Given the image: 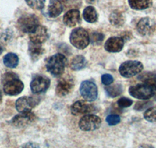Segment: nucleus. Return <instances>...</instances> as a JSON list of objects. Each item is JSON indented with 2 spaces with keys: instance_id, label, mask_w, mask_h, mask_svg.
Here are the masks:
<instances>
[{
  "instance_id": "nucleus-26",
  "label": "nucleus",
  "mask_w": 156,
  "mask_h": 148,
  "mask_svg": "<svg viewBox=\"0 0 156 148\" xmlns=\"http://www.w3.org/2000/svg\"><path fill=\"white\" fill-rule=\"evenodd\" d=\"M105 92L108 96L111 97H115L120 95L122 92V86L120 84H115L112 86H107L105 88Z\"/></svg>"
},
{
  "instance_id": "nucleus-9",
  "label": "nucleus",
  "mask_w": 156,
  "mask_h": 148,
  "mask_svg": "<svg viewBox=\"0 0 156 148\" xmlns=\"http://www.w3.org/2000/svg\"><path fill=\"white\" fill-rule=\"evenodd\" d=\"M39 100L34 97H22L17 99L16 108L20 113L30 111L32 108L38 104Z\"/></svg>"
},
{
  "instance_id": "nucleus-11",
  "label": "nucleus",
  "mask_w": 156,
  "mask_h": 148,
  "mask_svg": "<svg viewBox=\"0 0 156 148\" xmlns=\"http://www.w3.org/2000/svg\"><path fill=\"white\" fill-rule=\"evenodd\" d=\"M36 116L31 111L27 112H20V114L16 115L12 118V123L16 127L22 128V127L27 126L35 121Z\"/></svg>"
},
{
  "instance_id": "nucleus-34",
  "label": "nucleus",
  "mask_w": 156,
  "mask_h": 148,
  "mask_svg": "<svg viewBox=\"0 0 156 148\" xmlns=\"http://www.w3.org/2000/svg\"><path fill=\"white\" fill-rule=\"evenodd\" d=\"M86 2H87V3H90V4H94L96 2H97L98 0H85Z\"/></svg>"
},
{
  "instance_id": "nucleus-23",
  "label": "nucleus",
  "mask_w": 156,
  "mask_h": 148,
  "mask_svg": "<svg viewBox=\"0 0 156 148\" xmlns=\"http://www.w3.org/2000/svg\"><path fill=\"white\" fill-rule=\"evenodd\" d=\"M142 81L148 85L149 86H151V88L156 92V74L153 73V72H146V73L141 75L140 78Z\"/></svg>"
},
{
  "instance_id": "nucleus-5",
  "label": "nucleus",
  "mask_w": 156,
  "mask_h": 148,
  "mask_svg": "<svg viewBox=\"0 0 156 148\" xmlns=\"http://www.w3.org/2000/svg\"><path fill=\"white\" fill-rule=\"evenodd\" d=\"M129 93L132 97L140 100H147L153 97L155 93L154 90L146 83H140L135 86H130L129 88Z\"/></svg>"
},
{
  "instance_id": "nucleus-21",
  "label": "nucleus",
  "mask_w": 156,
  "mask_h": 148,
  "mask_svg": "<svg viewBox=\"0 0 156 148\" xmlns=\"http://www.w3.org/2000/svg\"><path fill=\"white\" fill-rule=\"evenodd\" d=\"M83 16L84 19L88 23H95L98 20V13L92 6H87L83 10Z\"/></svg>"
},
{
  "instance_id": "nucleus-14",
  "label": "nucleus",
  "mask_w": 156,
  "mask_h": 148,
  "mask_svg": "<svg viewBox=\"0 0 156 148\" xmlns=\"http://www.w3.org/2000/svg\"><path fill=\"white\" fill-rule=\"evenodd\" d=\"M94 111V106L84 100H78L71 106V113L73 115H80L87 114Z\"/></svg>"
},
{
  "instance_id": "nucleus-10",
  "label": "nucleus",
  "mask_w": 156,
  "mask_h": 148,
  "mask_svg": "<svg viewBox=\"0 0 156 148\" xmlns=\"http://www.w3.org/2000/svg\"><path fill=\"white\" fill-rule=\"evenodd\" d=\"M50 86V79L44 76H36L30 83V90L33 93L45 92Z\"/></svg>"
},
{
  "instance_id": "nucleus-35",
  "label": "nucleus",
  "mask_w": 156,
  "mask_h": 148,
  "mask_svg": "<svg viewBox=\"0 0 156 148\" xmlns=\"http://www.w3.org/2000/svg\"><path fill=\"white\" fill-rule=\"evenodd\" d=\"M2 51H3V48H2V44H0V55L2 54Z\"/></svg>"
},
{
  "instance_id": "nucleus-28",
  "label": "nucleus",
  "mask_w": 156,
  "mask_h": 148,
  "mask_svg": "<svg viewBox=\"0 0 156 148\" xmlns=\"http://www.w3.org/2000/svg\"><path fill=\"white\" fill-rule=\"evenodd\" d=\"M27 5L34 9H41L44 8L45 0H25Z\"/></svg>"
},
{
  "instance_id": "nucleus-29",
  "label": "nucleus",
  "mask_w": 156,
  "mask_h": 148,
  "mask_svg": "<svg viewBox=\"0 0 156 148\" xmlns=\"http://www.w3.org/2000/svg\"><path fill=\"white\" fill-rule=\"evenodd\" d=\"M90 40L91 42L94 44H99L100 43L102 42L103 39H104V35L101 33L98 32H94V33L90 35Z\"/></svg>"
},
{
  "instance_id": "nucleus-25",
  "label": "nucleus",
  "mask_w": 156,
  "mask_h": 148,
  "mask_svg": "<svg viewBox=\"0 0 156 148\" xmlns=\"http://www.w3.org/2000/svg\"><path fill=\"white\" fill-rule=\"evenodd\" d=\"M109 21L111 22V23L113 26L119 27V26H122L124 23V18H123V16L121 14V12H119L118 11H115L110 16Z\"/></svg>"
},
{
  "instance_id": "nucleus-7",
  "label": "nucleus",
  "mask_w": 156,
  "mask_h": 148,
  "mask_svg": "<svg viewBox=\"0 0 156 148\" xmlns=\"http://www.w3.org/2000/svg\"><path fill=\"white\" fill-rule=\"evenodd\" d=\"M101 120L95 115H86L80 118L79 127L83 131L96 130L101 126Z\"/></svg>"
},
{
  "instance_id": "nucleus-17",
  "label": "nucleus",
  "mask_w": 156,
  "mask_h": 148,
  "mask_svg": "<svg viewBox=\"0 0 156 148\" xmlns=\"http://www.w3.org/2000/svg\"><path fill=\"white\" fill-rule=\"evenodd\" d=\"M73 89V83L72 80L63 79L58 82L55 89V93L58 97H64L70 93Z\"/></svg>"
},
{
  "instance_id": "nucleus-30",
  "label": "nucleus",
  "mask_w": 156,
  "mask_h": 148,
  "mask_svg": "<svg viewBox=\"0 0 156 148\" xmlns=\"http://www.w3.org/2000/svg\"><path fill=\"white\" fill-rule=\"evenodd\" d=\"M106 122L109 125H115L120 122V117L115 114L109 115L107 116Z\"/></svg>"
},
{
  "instance_id": "nucleus-37",
  "label": "nucleus",
  "mask_w": 156,
  "mask_h": 148,
  "mask_svg": "<svg viewBox=\"0 0 156 148\" xmlns=\"http://www.w3.org/2000/svg\"><path fill=\"white\" fill-rule=\"evenodd\" d=\"M58 1H62V2H66L67 0H58Z\"/></svg>"
},
{
  "instance_id": "nucleus-19",
  "label": "nucleus",
  "mask_w": 156,
  "mask_h": 148,
  "mask_svg": "<svg viewBox=\"0 0 156 148\" xmlns=\"http://www.w3.org/2000/svg\"><path fill=\"white\" fill-rule=\"evenodd\" d=\"M63 10V7L60 1L58 0H50L48 7V16L51 18H55L61 14Z\"/></svg>"
},
{
  "instance_id": "nucleus-12",
  "label": "nucleus",
  "mask_w": 156,
  "mask_h": 148,
  "mask_svg": "<svg viewBox=\"0 0 156 148\" xmlns=\"http://www.w3.org/2000/svg\"><path fill=\"white\" fill-rule=\"evenodd\" d=\"M29 37L31 42L41 44L48 39V30L44 26L38 25L33 31L29 33Z\"/></svg>"
},
{
  "instance_id": "nucleus-38",
  "label": "nucleus",
  "mask_w": 156,
  "mask_h": 148,
  "mask_svg": "<svg viewBox=\"0 0 156 148\" xmlns=\"http://www.w3.org/2000/svg\"><path fill=\"white\" fill-rule=\"evenodd\" d=\"M155 100H156V97H155Z\"/></svg>"
},
{
  "instance_id": "nucleus-24",
  "label": "nucleus",
  "mask_w": 156,
  "mask_h": 148,
  "mask_svg": "<svg viewBox=\"0 0 156 148\" xmlns=\"http://www.w3.org/2000/svg\"><path fill=\"white\" fill-rule=\"evenodd\" d=\"M86 65V59L83 55H76L71 62V69L73 70H80Z\"/></svg>"
},
{
  "instance_id": "nucleus-6",
  "label": "nucleus",
  "mask_w": 156,
  "mask_h": 148,
  "mask_svg": "<svg viewBox=\"0 0 156 148\" xmlns=\"http://www.w3.org/2000/svg\"><path fill=\"white\" fill-rule=\"evenodd\" d=\"M19 29L24 33H30L39 25L38 18L33 14H26L19 18L17 21Z\"/></svg>"
},
{
  "instance_id": "nucleus-2",
  "label": "nucleus",
  "mask_w": 156,
  "mask_h": 148,
  "mask_svg": "<svg viewBox=\"0 0 156 148\" xmlns=\"http://www.w3.org/2000/svg\"><path fill=\"white\" fill-rule=\"evenodd\" d=\"M67 60L61 53H57L47 60V70L54 76H61L66 66Z\"/></svg>"
},
{
  "instance_id": "nucleus-8",
  "label": "nucleus",
  "mask_w": 156,
  "mask_h": 148,
  "mask_svg": "<svg viewBox=\"0 0 156 148\" xmlns=\"http://www.w3.org/2000/svg\"><path fill=\"white\" fill-rule=\"evenodd\" d=\"M80 92L82 97L87 101H94L98 97V87L94 83L89 80L82 82L80 86Z\"/></svg>"
},
{
  "instance_id": "nucleus-33",
  "label": "nucleus",
  "mask_w": 156,
  "mask_h": 148,
  "mask_svg": "<svg viewBox=\"0 0 156 148\" xmlns=\"http://www.w3.org/2000/svg\"><path fill=\"white\" fill-rule=\"evenodd\" d=\"M149 104H150V103H147V102H138V103H137V104H136L135 109H136V110H139V111H140V110H143V109H144V108H145L146 107H147Z\"/></svg>"
},
{
  "instance_id": "nucleus-32",
  "label": "nucleus",
  "mask_w": 156,
  "mask_h": 148,
  "mask_svg": "<svg viewBox=\"0 0 156 148\" xmlns=\"http://www.w3.org/2000/svg\"><path fill=\"white\" fill-rule=\"evenodd\" d=\"M101 82L104 85H110L113 82V77L110 74H104L101 76Z\"/></svg>"
},
{
  "instance_id": "nucleus-31",
  "label": "nucleus",
  "mask_w": 156,
  "mask_h": 148,
  "mask_svg": "<svg viewBox=\"0 0 156 148\" xmlns=\"http://www.w3.org/2000/svg\"><path fill=\"white\" fill-rule=\"evenodd\" d=\"M133 104V100L127 97H122L117 101V104L120 107H128Z\"/></svg>"
},
{
  "instance_id": "nucleus-22",
  "label": "nucleus",
  "mask_w": 156,
  "mask_h": 148,
  "mask_svg": "<svg viewBox=\"0 0 156 148\" xmlns=\"http://www.w3.org/2000/svg\"><path fill=\"white\" fill-rule=\"evenodd\" d=\"M3 63L8 68H15L19 63V58L14 53H8L4 56Z\"/></svg>"
},
{
  "instance_id": "nucleus-36",
  "label": "nucleus",
  "mask_w": 156,
  "mask_h": 148,
  "mask_svg": "<svg viewBox=\"0 0 156 148\" xmlns=\"http://www.w3.org/2000/svg\"><path fill=\"white\" fill-rule=\"evenodd\" d=\"M2 92H1V90H0V102H1V100H2Z\"/></svg>"
},
{
  "instance_id": "nucleus-3",
  "label": "nucleus",
  "mask_w": 156,
  "mask_h": 148,
  "mask_svg": "<svg viewBox=\"0 0 156 148\" xmlns=\"http://www.w3.org/2000/svg\"><path fill=\"white\" fill-rule=\"evenodd\" d=\"M70 43L78 49H83L90 43V37L86 30L78 27L73 30L69 37Z\"/></svg>"
},
{
  "instance_id": "nucleus-18",
  "label": "nucleus",
  "mask_w": 156,
  "mask_h": 148,
  "mask_svg": "<svg viewBox=\"0 0 156 148\" xmlns=\"http://www.w3.org/2000/svg\"><path fill=\"white\" fill-rule=\"evenodd\" d=\"M44 50L41 44L33 43L30 41L28 46V53L33 61H37L44 54Z\"/></svg>"
},
{
  "instance_id": "nucleus-4",
  "label": "nucleus",
  "mask_w": 156,
  "mask_h": 148,
  "mask_svg": "<svg viewBox=\"0 0 156 148\" xmlns=\"http://www.w3.org/2000/svg\"><path fill=\"white\" fill-rule=\"evenodd\" d=\"M144 69L143 64L136 60H128L120 65L119 73L123 77L129 78L140 73Z\"/></svg>"
},
{
  "instance_id": "nucleus-16",
  "label": "nucleus",
  "mask_w": 156,
  "mask_h": 148,
  "mask_svg": "<svg viewBox=\"0 0 156 148\" xmlns=\"http://www.w3.org/2000/svg\"><path fill=\"white\" fill-rule=\"evenodd\" d=\"M80 22V11L77 9L69 10L63 16V23L69 27H73Z\"/></svg>"
},
{
  "instance_id": "nucleus-27",
  "label": "nucleus",
  "mask_w": 156,
  "mask_h": 148,
  "mask_svg": "<svg viewBox=\"0 0 156 148\" xmlns=\"http://www.w3.org/2000/svg\"><path fill=\"white\" fill-rule=\"evenodd\" d=\"M144 117L147 121L151 122H156V106L149 107L144 113Z\"/></svg>"
},
{
  "instance_id": "nucleus-20",
  "label": "nucleus",
  "mask_w": 156,
  "mask_h": 148,
  "mask_svg": "<svg viewBox=\"0 0 156 148\" xmlns=\"http://www.w3.org/2000/svg\"><path fill=\"white\" fill-rule=\"evenodd\" d=\"M129 6L136 10H142L149 8L152 4V0H128Z\"/></svg>"
},
{
  "instance_id": "nucleus-13",
  "label": "nucleus",
  "mask_w": 156,
  "mask_h": 148,
  "mask_svg": "<svg viewBox=\"0 0 156 148\" xmlns=\"http://www.w3.org/2000/svg\"><path fill=\"white\" fill-rule=\"evenodd\" d=\"M155 28V23L152 19L148 17L142 18L140 19L137 25L136 30L142 36H147L151 34Z\"/></svg>"
},
{
  "instance_id": "nucleus-1",
  "label": "nucleus",
  "mask_w": 156,
  "mask_h": 148,
  "mask_svg": "<svg viewBox=\"0 0 156 148\" xmlns=\"http://www.w3.org/2000/svg\"><path fill=\"white\" fill-rule=\"evenodd\" d=\"M3 90L5 94L9 96H16L21 93L24 85L17 76L13 72H7L2 76Z\"/></svg>"
},
{
  "instance_id": "nucleus-15",
  "label": "nucleus",
  "mask_w": 156,
  "mask_h": 148,
  "mask_svg": "<svg viewBox=\"0 0 156 148\" xmlns=\"http://www.w3.org/2000/svg\"><path fill=\"white\" fill-rule=\"evenodd\" d=\"M124 45V41L122 37H112L105 41V49L108 52H119Z\"/></svg>"
}]
</instances>
